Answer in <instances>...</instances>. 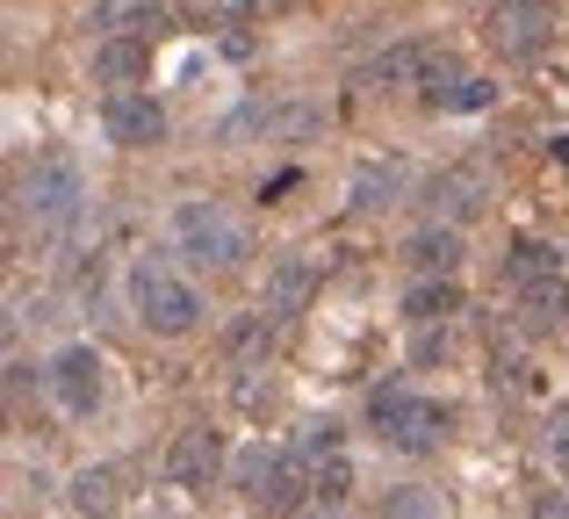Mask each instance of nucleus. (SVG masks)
<instances>
[{"label": "nucleus", "mask_w": 569, "mask_h": 519, "mask_svg": "<svg viewBox=\"0 0 569 519\" xmlns=\"http://www.w3.org/2000/svg\"><path fill=\"white\" fill-rule=\"evenodd\" d=\"M274 332H281V318L267 303L246 310V318H231V325H223V361H231L238 376H260V361L274 353Z\"/></svg>", "instance_id": "obj_12"}, {"label": "nucleus", "mask_w": 569, "mask_h": 519, "mask_svg": "<svg viewBox=\"0 0 569 519\" xmlns=\"http://www.w3.org/2000/svg\"><path fill=\"white\" fill-rule=\"evenodd\" d=\"M505 275L527 289V281H548V275H562V253L548 239H512V260H505Z\"/></svg>", "instance_id": "obj_21"}, {"label": "nucleus", "mask_w": 569, "mask_h": 519, "mask_svg": "<svg viewBox=\"0 0 569 519\" xmlns=\"http://www.w3.org/2000/svg\"><path fill=\"white\" fill-rule=\"evenodd\" d=\"M310 498H325V506H347V498H353V455H347V448H325V455H318Z\"/></svg>", "instance_id": "obj_22"}, {"label": "nucleus", "mask_w": 569, "mask_h": 519, "mask_svg": "<svg viewBox=\"0 0 569 519\" xmlns=\"http://www.w3.org/2000/svg\"><path fill=\"white\" fill-rule=\"evenodd\" d=\"M87 29H101V37H159L167 29V0H94Z\"/></svg>", "instance_id": "obj_15"}, {"label": "nucleus", "mask_w": 569, "mask_h": 519, "mask_svg": "<svg viewBox=\"0 0 569 519\" xmlns=\"http://www.w3.org/2000/svg\"><path fill=\"white\" fill-rule=\"evenodd\" d=\"M455 310H461L455 275H411V289H403V318L411 325H447Z\"/></svg>", "instance_id": "obj_17"}, {"label": "nucleus", "mask_w": 569, "mask_h": 519, "mask_svg": "<svg viewBox=\"0 0 569 519\" xmlns=\"http://www.w3.org/2000/svg\"><path fill=\"white\" fill-rule=\"evenodd\" d=\"M223 462H231V455H223V433L209 419H188L167 448V477L181 483V491H209V483L223 477Z\"/></svg>", "instance_id": "obj_7"}, {"label": "nucleus", "mask_w": 569, "mask_h": 519, "mask_svg": "<svg viewBox=\"0 0 569 519\" xmlns=\"http://www.w3.org/2000/svg\"><path fill=\"white\" fill-rule=\"evenodd\" d=\"M80 210H87V173L72 152H37L14 173V217H29L37 239H58Z\"/></svg>", "instance_id": "obj_1"}, {"label": "nucleus", "mask_w": 569, "mask_h": 519, "mask_svg": "<svg viewBox=\"0 0 569 519\" xmlns=\"http://www.w3.org/2000/svg\"><path fill=\"white\" fill-rule=\"evenodd\" d=\"M455 80H461V58L432 43V51H426V72H418V101H426V109H440V94H447Z\"/></svg>", "instance_id": "obj_24"}, {"label": "nucleus", "mask_w": 569, "mask_h": 519, "mask_svg": "<svg viewBox=\"0 0 569 519\" xmlns=\"http://www.w3.org/2000/svg\"><path fill=\"white\" fill-rule=\"evenodd\" d=\"M231 483L252 498V506H274V483H281V448H267V440H252L246 455L231 462Z\"/></svg>", "instance_id": "obj_19"}, {"label": "nucleus", "mask_w": 569, "mask_h": 519, "mask_svg": "<svg viewBox=\"0 0 569 519\" xmlns=\"http://www.w3.org/2000/svg\"><path fill=\"white\" fill-rule=\"evenodd\" d=\"M296 519H339V506H325V498H318V506H303Z\"/></svg>", "instance_id": "obj_28"}, {"label": "nucleus", "mask_w": 569, "mask_h": 519, "mask_svg": "<svg viewBox=\"0 0 569 519\" xmlns=\"http://www.w3.org/2000/svg\"><path fill=\"white\" fill-rule=\"evenodd\" d=\"M101 130H109V144H123V152H144V144L167 138V109H159L144 87H130V94L101 101Z\"/></svg>", "instance_id": "obj_8"}, {"label": "nucleus", "mask_w": 569, "mask_h": 519, "mask_svg": "<svg viewBox=\"0 0 569 519\" xmlns=\"http://www.w3.org/2000/svg\"><path fill=\"white\" fill-rule=\"evenodd\" d=\"M173 246H181V260L194 267H209V275H231V267H246V224H238L223 202H209V196H188V202H173Z\"/></svg>", "instance_id": "obj_4"}, {"label": "nucleus", "mask_w": 569, "mask_h": 519, "mask_svg": "<svg viewBox=\"0 0 569 519\" xmlns=\"http://www.w3.org/2000/svg\"><path fill=\"white\" fill-rule=\"evenodd\" d=\"M130 310L144 318V332L188 339L194 325H202V289H194V281H188L173 260L144 253V260H130Z\"/></svg>", "instance_id": "obj_2"}, {"label": "nucleus", "mask_w": 569, "mask_h": 519, "mask_svg": "<svg viewBox=\"0 0 569 519\" xmlns=\"http://www.w3.org/2000/svg\"><path fill=\"white\" fill-rule=\"evenodd\" d=\"M116 483H123V477H116V469L109 462H94V469H80V477H72V512H80V519H116V506H123V491H116Z\"/></svg>", "instance_id": "obj_20"}, {"label": "nucleus", "mask_w": 569, "mask_h": 519, "mask_svg": "<svg viewBox=\"0 0 569 519\" xmlns=\"http://www.w3.org/2000/svg\"><path fill=\"white\" fill-rule=\"evenodd\" d=\"M368 426H376L397 455H432L447 440V426H455V411L418 397L411 382H382V390H368Z\"/></svg>", "instance_id": "obj_3"}, {"label": "nucleus", "mask_w": 569, "mask_h": 519, "mask_svg": "<svg viewBox=\"0 0 569 519\" xmlns=\"http://www.w3.org/2000/svg\"><path fill=\"white\" fill-rule=\"evenodd\" d=\"M403 267H411V275H455V267H461V224L426 217V224L403 239Z\"/></svg>", "instance_id": "obj_13"}, {"label": "nucleus", "mask_w": 569, "mask_h": 519, "mask_svg": "<svg viewBox=\"0 0 569 519\" xmlns=\"http://www.w3.org/2000/svg\"><path fill=\"white\" fill-rule=\"evenodd\" d=\"M556 29H562L556 0H490V14H483V43L505 66H533L556 43Z\"/></svg>", "instance_id": "obj_5"}, {"label": "nucleus", "mask_w": 569, "mask_h": 519, "mask_svg": "<svg viewBox=\"0 0 569 519\" xmlns=\"http://www.w3.org/2000/svg\"><path fill=\"white\" fill-rule=\"evenodd\" d=\"M541 448H548V462H562V469H569V397L541 419Z\"/></svg>", "instance_id": "obj_26"}, {"label": "nucleus", "mask_w": 569, "mask_h": 519, "mask_svg": "<svg viewBox=\"0 0 569 519\" xmlns=\"http://www.w3.org/2000/svg\"><path fill=\"white\" fill-rule=\"evenodd\" d=\"M51 397L66 419H87V411H101V353L94 347H66L51 361Z\"/></svg>", "instance_id": "obj_9"}, {"label": "nucleus", "mask_w": 569, "mask_h": 519, "mask_svg": "<svg viewBox=\"0 0 569 519\" xmlns=\"http://www.w3.org/2000/svg\"><path fill=\"white\" fill-rule=\"evenodd\" d=\"M426 51H432V43H389V51H376L361 72H353V87H361V94H418Z\"/></svg>", "instance_id": "obj_10"}, {"label": "nucleus", "mask_w": 569, "mask_h": 519, "mask_svg": "<svg viewBox=\"0 0 569 519\" xmlns=\"http://www.w3.org/2000/svg\"><path fill=\"white\" fill-rule=\"evenodd\" d=\"M533 519H569V498L562 491H541V498H533Z\"/></svg>", "instance_id": "obj_27"}, {"label": "nucleus", "mask_w": 569, "mask_h": 519, "mask_svg": "<svg viewBox=\"0 0 569 519\" xmlns=\"http://www.w3.org/2000/svg\"><path fill=\"white\" fill-rule=\"evenodd\" d=\"M144 72H152V37H101L94 43V80L109 87V94L144 87Z\"/></svg>", "instance_id": "obj_11"}, {"label": "nucleus", "mask_w": 569, "mask_h": 519, "mask_svg": "<svg viewBox=\"0 0 569 519\" xmlns=\"http://www.w3.org/2000/svg\"><path fill=\"white\" fill-rule=\"evenodd\" d=\"M376 519H447V506L426 491V483H397V491H382Z\"/></svg>", "instance_id": "obj_23"}, {"label": "nucleus", "mask_w": 569, "mask_h": 519, "mask_svg": "<svg viewBox=\"0 0 569 519\" xmlns=\"http://www.w3.org/2000/svg\"><path fill=\"white\" fill-rule=\"evenodd\" d=\"M310 296H318V260H310V253H281L274 275H267V296H260V303L274 310V318H296Z\"/></svg>", "instance_id": "obj_14"}, {"label": "nucleus", "mask_w": 569, "mask_h": 519, "mask_svg": "<svg viewBox=\"0 0 569 519\" xmlns=\"http://www.w3.org/2000/svg\"><path fill=\"white\" fill-rule=\"evenodd\" d=\"M397 196H403V159H368V167H353V188H347V210L353 217H376Z\"/></svg>", "instance_id": "obj_16"}, {"label": "nucleus", "mask_w": 569, "mask_h": 519, "mask_svg": "<svg viewBox=\"0 0 569 519\" xmlns=\"http://www.w3.org/2000/svg\"><path fill=\"white\" fill-rule=\"evenodd\" d=\"M519 318H527V332H562L569 325V275L527 281V289H519Z\"/></svg>", "instance_id": "obj_18"}, {"label": "nucleus", "mask_w": 569, "mask_h": 519, "mask_svg": "<svg viewBox=\"0 0 569 519\" xmlns=\"http://www.w3.org/2000/svg\"><path fill=\"white\" fill-rule=\"evenodd\" d=\"M490 188H498L490 159H455V167L426 173V188H418V210L440 217V224H469V217L490 210Z\"/></svg>", "instance_id": "obj_6"}, {"label": "nucleus", "mask_w": 569, "mask_h": 519, "mask_svg": "<svg viewBox=\"0 0 569 519\" xmlns=\"http://www.w3.org/2000/svg\"><path fill=\"white\" fill-rule=\"evenodd\" d=\"M490 101H498V87H490L483 72H461V80L440 94V109H432V116H469V109H490Z\"/></svg>", "instance_id": "obj_25"}]
</instances>
